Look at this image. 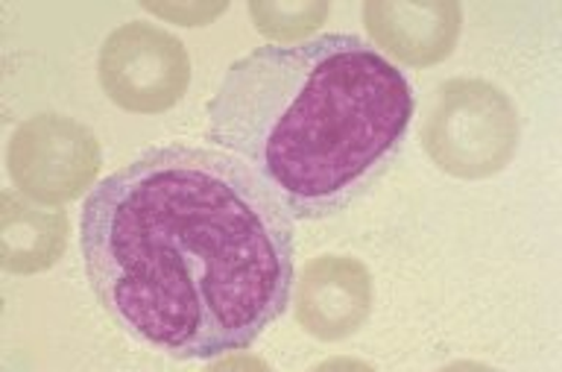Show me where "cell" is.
Wrapping results in <instances>:
<instances>
[{"label": "cell", "instance_id": "cell-1", "mask_svg": "<svg viewBox=\"0 0 562 372\" xmlns=\"http://www.w3.org/2000/svg\"><path fill=\"white\" fill-rule=\"evenodd\" d=\"M79 249L114 323L188 361L240 352L288 311L296 229L246 161L167 144L91 188Z\"/></svg>", "mask_w": 562, "mask_h": 372}, {"label": "cell", "instance_id": "cell-2", "mask_svg": "<svg viewBox=\"0 0 562 372\" xmlns=\"http://www.w3.org/2000/svg\"><path fill=\"white\" fill-rule=\"evenodd\" d=\"M416 98L407 77L349 33L263 45L228 65L209 138L246 161L293 221H328L393 168Z\"/></svg>", "mask_w": 562, "mask_h": 372}, {"label": "cell", "instance_id": "cell-3", "mask_svg": "<svg viewBox=\"0 0 562 372\" xmlns=\"http://www.w3.org/2000/svg\"><path fill=\"white\" fill-rule=\"evenodd\" d=\"M516 109L495 86L454 80L439 89L425 124V147L439 168L463 179L498 173L516 153Z\"/></svg>", "mask_w": 562, "mask_h": 372}, {"label": "cell", "instance_id": "cell-4", "mask_svg": "<svg viewBox=\"0 0 562 372\" xmlns=\"http://www.w3.org/2000/svg\"><path fill=\"white\" fill-rule=\"evenodd\" d=\"M100 82L112 103L138 115H158L179 103L191 82L182 42L147 21H130L105 38Z\"/></svg>", "mask_w": 562, "mask_h": 372}, {"label": "cell", "instance_id": "cell-5", "mask_svg": "<svg viewBox=\"0 0 562 372\" xmlns=\"http://www.w3.org/2000/svg\"><path fill=\"white\" fill-rule=\"evenodd\" d=\"M100 147L86 126L61 115L26 121L9 147V173L21 191L42 203H65L91 185Z\"/></svg>", "mask_w": 562, "mask_h": 372}, {"label": "cell", "instance_id": "cell-6", "mask_svg": "<svg viewBox=\"0 0 562 372\" xmlns=\"http://www.w3.org/2000/svg\"><path fill=\"white\" fill-rule=\"evenodd\" d=\"M372 308L367 267L355 258L323 256L299 284L296 319L319 340H340L363 326Z\"/></svg>", "mask_w": 562, "mask_h": 372}, {"label": "cell", "instance_id": "cell-7", "mask_svg": "<svg viewBox=\"0 0 562 372\" xmlns=\"http://www.w3.org/2000/svg\"><path fill=\"white\" fill-rule=\"evenodd\" d=\"M363 21L378 45L402 63L425 68L454 50L460 33L457 3H367Z\"/></svg>", "mask_w": 562, "mask_h": 372}, {"label": "cell", "instance_id": "cell-8", "mask_svg": "<svg viewBox=\"0 0 562 372\" xmlns=\"http://www.w3.org/2000/svg\"><path fill=\"white\" fill-rule=\"evenodd\" d=\"M3 212V264L15 273H33L50 267L65 244V217L53 212H42L30 203L15 208L12 194H7Z\"/></svg>", "mask_w": 562, "mask_h": 372}, {"label": "cell", "instance_id": "cell-9", "mask_svg": "<svg viewBox=\"0 0 562 372\" xmlns=\"http://www.w3.org/2000/svg\"><path fill=\"white\" fill-rule=\"evenodd\" d=\"M328 10H331L328 3H249L255 27L261 30L263 36L281 38V42H293L319 27Z\"/></svg>", "mask_w": 562, "mask_h": 372}, {"label": "cell", "instance_id": "cell-10", "mask_svg": "<svg viewBox=\"0 0 562 372\" xmlns=\"http://www.w3.org/2000/svg\"><path fill=\"white\" fill-rule=\"evenodd\" d=\"M149 12H156L161 19L173 21V24H182V27H200V24H209L226 12V3H188V7H179V3H147Z\"/></svg>", "mask_w": 562, "mask_h": 372}]
</instances>
